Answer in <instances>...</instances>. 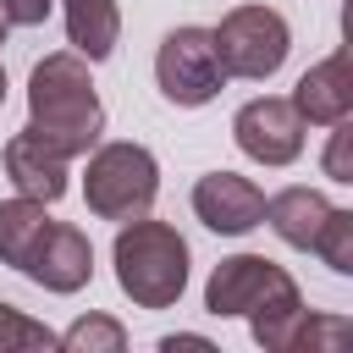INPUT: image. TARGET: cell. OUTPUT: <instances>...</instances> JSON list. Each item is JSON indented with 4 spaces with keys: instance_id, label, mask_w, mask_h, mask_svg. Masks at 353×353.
Wrapping results in <instances>:
<instances>
[{
    "instance_id": "cell-1",
    "label": "cell",
    "mask_w": 353,
    "mask_h": 353,
    "mask_svg": "<svg viewBox=\"0 0 353 353\" xmlns=\"http://www.w3.org/2000/svg\"><path fill=\"white\" fill-rule=\"evenodd\" d=\"M204 309L210 314H248L254 325V342L270 347V353H298L303 347V298H298V281L265 259V254H232L210 270V287H204Z\"/></svg>"
},
{
    "instance_id": "cell-2",
    "label": "cell",
    "mask_w": 353,
    "mask_h": 353,
    "mask_svg": "<svg viewBox=\"0 0 353 353\" xmlns=\"http://www.w3.org/2000/svg\"><path fill=\"white\" fill-rule=\"evenodd\" d=\"M28 132H39L44 143H55L66 160L88 154L105 132V105L94 94L88 61L77 50L44 55L28 77Z\"/></svg>"
},
{
    "instance_id": "cell-3",
    "label": "cell",
    "mask_w": 353,
    "mask_h": 353,
    "mask_svg": "<svg viewBox=\"0 0 353 353\" xmlns=\"http://www.w3.org/2000/svg\"><path fill=\"white\" fill-rule=\"evenodd\" d=\"M110 259H116L121 292L138 309H171L182 298V287H188V243L165 221H149V215L121 221Z\"/></svg>"
},
{
    "instance_id": "cell-4",
    "label": "cell",
    "mask_w": 353,
    "mask_h": 353,
    "mask_svg": "<svg viewBox=\"0 0 353 353\" xmlns=\"http://www.w3.org/2000/svg\"><path fill=\"white\" fill-rule=\"evenodd\" d=\"M160 193V165L143 143H99L83 171V199L99 221H138Z\"/></svg>"
},
{
    "instance_id": "cell-5",
    "label": "cell",
    "mask_w": 353,
    "mask_h": 353,
    "mask_svg": "<svg viewBox=\"0 0 353 353\" xmlns=\"http://www.w3.org/2000/svg\"><path fill=\"white\" fill-rule=\"evenodd\" d=\"M215 39V55L226 66V77H248V83H265L281 72L287 50H292V28L281 11L270 6H237L221 17V28H210Z\"/></svg>"
},
{
    "instance_id": "cell-6",
    "label": "cell",
    "mask_w": 353,
    "mask_h": 353,
    "mask_svg": "<svg viewBox=\"0 0 353 353\" xmlns=\"http://www.w3.org/2000/svg\"><path fill=\"white\" fill-rule=\"evenodd\" d=\"M154 83H160V94H165L171 105H182V110L210 105V99L221 94V83H226V66H221V55H215L210 28H171V33L160 39V55H154Z\"/></svg>"
},
{
    "instance_id": "cell-7",
    "label": "cell",
    "mask_w": 353,
    "mask_h": 353,
    "mask_svg": "<svg viewBox=\"0 0 353 353\" xmlns=\"http://www.w3.org/2000/svg\"><path fill=\"white\" fill-rule=\"evenodd\" d=\"M303 116H298V105L292 99H281V94H259V99H248L237 116H232V138H237V149L248 154V160H259V165H292L298 154H303Z\"/></svg>"
},
{
    "instance_id": "cell-8",
    "label": "cell",
    "mask_w": 353,
    "mask_h": 353,
    "mask_svg": "<svg viewBox=\"0 0 353 353\" xmlns=\"http://www.w3.org/2000/svg\"><path fill=\"white\" fill-rule=\"evenodd\" d=\"M193 215L210 232L237 237V232H254L265 221V193L237 171H210V176L193 182Z\"/></svg>"
},
{
    "instance_id": "cell-9",
    "label": "cell",
    "mask_w": 353,
    "mask_h": 353,
    "mask_svg": "<svg viewBox=\"0 0 353 353\" xmlns=\"http://www.w3.org/2000/svg\"><path fill=\"white\" fill-rule=\"evenodd\" d=\"M22 276H33V281L50 287V292H77V287H88V276H94V248H88V237H83L77 226L50 221V232H44L39 248L28 254Z\"/></svg>"
},
{
    "instance_id": "cell-10",
    "label": "cell",
    "mask_w": 353,
    "mask_h": 353,
    "mask_svg": "<svg viewBox=\"0 0 353 353\" xmlns=\"http://www.w3.org/2000/svg\"><path fill=\"white\" fill-rule=\"evenodd\" d=\"M66 154L55 149V143H44L39 132H17L11 143H6V176L17 182V193H28V199H39V204H55L61 193H66Z\"/></svg>"
},
{
    "instance_id": "cell-11",
    "label": "cell",
    "mask_w": 353,
    "mask_h": 353,
    "mask_svg": "<svg viewBox=\"0 0 353 353\" xmlns=\"http://www.w3.org/2000/svg\"><path fill=\"white\" fill-rule=\"evenodd\" d=\"M298 116L314 121V127H331L342 116H353V72H347V50H331L320 66H309L298 77V94H292Z\"/></svg>"
},
{
    "instance_id": "cell-12",
    "label": "cell",
    "mask_w": 353,
    "mask_h": 353,
    "mask_svg": "<svg viewBox=\"0 0 353 353\" xmlns=\"http://www.w3.org/2000/svg\"><path fill=\"white\" fill-rule=\"evenodd\" d=\"M325 215H331V204L314 188H281L276 199H265V221L287 248H309L314 254V237H320Z\"/></svg>"
},
{
    "instance_id": "cell-13",
    "label": "cell",
    "mask_w": 353,
    "mask_h": 353,
    "mask_svg": "<svg viewBox=\"0 0 353 353\" xmlns=\"http://www.w3.org/2000/svg\"><path fill=\"white\" fill-rule=\"evenodd\" d=\"M61 11H66V39H72V50H77L88 66L116 50V39H121V11H116V0H61Z\"/></svg>"
},
{
    "instance_id": "cell-14",
    "label": "cell",
    "mask_w": 353,
    "mask_h": 353,
    "mask_svg": "<svg viewBox=\"0 0 353 353\" xmlns=\"http://www.w3.org/2000/svg\"><path fill=\"white\" fill-rule=\"evenodd\" d=\"M50 232V215H44V204L39 199H28V193H17V199H6L0 204V259L11 265V270H22L28 265V254L39 248V237Z\"/></svg>"
},
{
    "instance_id": "cell-15",
    "label": "cell",
    "mask_w": 353,
    "mask_h": 353,
    "mask_svg": "<svg viewBox=\"0 0 353 353\" xmlns=\"http://www.w3.org/2000/svg\"><path fill=\"white\" fill-rule=\"evenodd\" d=\"M55 347H66V353H121L127 347V331L116 320H105V314H88V320L66 325L55 336Z\"/></svg>"
},
{
    "instance_id": "cell-16",
    "label": "cell",
    "mask_w": 353,
    "mask_h": 353,
    "mask_svg": "<svg viewBox=\"0 0 353 353\" xmlns=\"http://www.w3.org/2000/svg\"><path fill=\"white\" fill-rule=\"evenodd\" d=\"M314 254H320L336 276L353 270V210H336V204H331V215H325V226H320V237H314Z\"/></svg>"
},
{
    "instance_id": "cell-17",
    "label": "cell",
    "mask_w": 353,
    "mask_h": 353,
    "mask_svg": "<svg viewBox=\"0 0 353 353\" xmlns=\"http://www.w3.org/2000/svg\"><path fill=\"white\" fill-rule=\"evenodd\" d=\"M17 347H55V331L28 320L22 309L0 303V353H17Z\"/></svg>"
},
{
    "instance_id": "cell-18",
    "label": "cell",
    "mask_w": 353,
    "mask_h": 353,
    "mask_svg": "<svg viewBox=\"0 0 353 353\" xmlns=\"http://www.w3.org/2000/svg\"><path fill=\"white\" fill-rule=\"evenodd\" d=\"M325 176L331 182H353V121H331V143H325Z\"/></svg>"
},
{
    "instance_id": "cell-19",
    "label": "cell",
    "mask_w": 353,
    "mask_h": 353,
    "mask_svg": "<svg viewBox=\"0 0 353 353\" xmlns=\"http://www.w3.org/2000/svg\"><path fill=\"white\" fill-rule=\"evenodd\" d=\"M50 6L55 0H0V17H6V28H39L50 17Z\"/></svg>"
},
{
    "instance_id": "cell-20",
    "label": "cell",
    "mask_w": 353,
    "mask_h": 353,
    "mask_svg": "<svg viewBox=\"0 0 353 353\" xmlns=\"http://www.w3.org/2000/svg\"><path fill=\"white\" fill-rule=\"evenodd\" d=\"M160 347L165 353H176V347H210V336H160Z\"/></svg>"
},
{
    "instance_id": "cell-21",
    "label": "cell",
    "mask_w": 353,
    "mask_h": 353,
    "mask_svg": "<svg viewBox=\"0 0 353 353\" xmlns=\"http://www.w3.org/2000/svg\"><path fill=\"white\" fill-rule=\"evenodd\" d=\"M0 105H6V72H0Z\"/></svg>"
},
{
    "instance_id": "cell-22",
    "label": "cell",
    "mask_w": 353,
    "mask_h": 353,
    "mask_svg": "<svg viewBox=\"0 0 353 353\" xmlns=\"http://www.w3.org/2000/svg\"><path fill=\"white\" fill-rule=\"evenodd\" d=\"M0 44H6V17H0Z\"/></svg>"
}]
</instances>
